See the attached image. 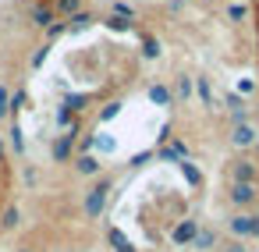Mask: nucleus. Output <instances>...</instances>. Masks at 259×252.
I'll return each mask as SVG.
<instances>
[{"label": "nucleus", "instance_id": "nucleus-1", "mask_svg": "<svg viewBox=\"0 0 259 252\" xmlns=\"http://www.w3.org/2000/svg\"><path fill=\"white\" fill-rule=\"evenodd\" d=\"M107 195H110V178H100V181L89 188V195H85V213H89V217H100L103 206H107Z\"/></svg>", "mask_w": 259, "mask_h": 252}, {"label": "nucleus", "instance_id": "nucleus-2", "mask_svg": "<svg viewBox=\"0 0 259 252\" xmlns=\"http://www.w3.org/2000/svg\"><path fill=\"white\" fill-rule=\"evenodd\" d=\"M255 128L252 124H245V121H238L234 128H231V146H238V149H248V146H255Z\"/></svg>", "mask_w": 259, "mask_h": 252}, {"label": "nucleus", "instance_id": "nucleus-3", "mask_svg": "<svg viewBox=\"0 0 259 252\" xmlns=\"http://www.w3.org/2000/svg\"><path fill=\"white\" fill-rule=\"evenodd\" d=\"M255 178H259V171H255L252 160H234V163H231V185H234V181L255 185Z\"/></svg>", "mask_w": 259, "mask_h": 252}, {"label": "nucleus", "instance_id": "nucleus-4", "mask_svg": "<svg viewBox=\"0 0 259 252\" xmlns=\"http://www.w3.org/2000/svg\"><path fill=\"white\" fill-rule=\"evenodd\" d=\"M75 135H78V132H68V135H61V139L54 142V149H50V153H54V160H57V163L71 160V153H75Z\"/></svg>", "mask_w": 259, "mask_h": 252}, {"label": "nucleus", "instance_id": "nucleus-5", "mask_svg": "<svg viewBox=\"0 0 259 252\" xmlns=\"http://www.w3.org/2000/svg\"><path fill=\"white\" fill-rule=\"evenodd\" d=\"M255 195H259L255 185H245V181H234V185H231V202H234V206H248Z\"/></svg>", "mask_w": 259, "mask_h": 252}, {"label": "nucleus", "instance_id": "nucleus-6", "mask_svg": "<svg viewBox=\"0 0 259 252\" xmlns=\"http://www.w3.org/2000/svg\"><path fill=\"white\" fill-rule=\"evenodd\" d=\"M195 234H199V224L195 220H181L174 227V245H188V241H195Z\"/></svg>", "mask_w": 259, "mask_h": 252}, {"label": "nucleus", "instance_id": "nucleus-7", "mask_svg": "<svg viewBox=\"0 0 259 252\" xmlns=\"http://www.w3.org/2000/svg\"><path fill=\"white\" fill-rule=\"evenodd\" d=\"M252 220H255L252 213H234V217H231V231H234L238 238H245V234H252Z\"/></svg>", "mask_w": 259, "mask_h": 252}, {"label": "nucleus", "instance_id": "nucleus-8", "mask_svg": "<svg viewBox=\"0 0 259 252\" xmlns=\"http://www.w3.org/2000/svg\"><path fill=\"white\" fill-rule=\"evenodd\" d=\"M32 25L50 29V25H54V8H47V4H32Z\"/></svg>", "mask_w": 259, "mask_h": 252}, {"label": "nucleus", "instance_id": "nucleus-9", "mask_svg": "<svg viewBox=\"0 0 259 252\" xmlns=\"http://www.w3.org/2000/svg\"><path fill=\"white\" fill-rule=\"evenodd\" d=\"M227 110L234 114V124L245 121V100H241V93H227Z\"/></svg>", "mask_w": 259, "mask_h": 252}, {"label": "nucleus", "instance_id": "nucleus-10", "mask_svg": "<svg viewBox=\"0 0 259 252\" xmlns=\"http://www.w3.org/2000/svg\"><path fill=\"white\" fill-rule=\"evenodd\" d=\"M85 103H89V93H68L61 107H68V110L75 114V110H85Z\"/></svg>", "mask_w": 259, "mask_h": 252}, {"label": "nucleus", "instance_id": "nucleus-11", "mask_svg": "<svg viewBox=\"0 0 259 252\" xmlns=\"http://www.w3.org/2000/svg\"><path fill=\"white\" fill-rule=\"evenodd\" d=\"M156 156H160V160H170V163H181V160H185V146H181V142H174V146H163Z\"/></svg>", "mask_w": 259, "mask_h": 252}, {"label": "nucleus", "instance_id": "nucleus-12", "mask_svg": "<svg viewBox=\"0 0 259 252\" xmlns=\"http://www.w3.org/2000/svg\"><path fill=\"white\" fill-rule=\"evenodd\" d=\"M75 167H78V174H100V160H96L93 153L78 156V160H75Z\"/></svg>", "mask_w": 259, "mask_h": 252}, {"label": "nucleus", "instance_id": "nucleus-13", "mask_svg": "<svg viewBox=\"0 0 259 252\" xmlns=\"http://www.w3.org/2000/svg\"><path fill=\"white\" fill-rule=\"evenodd\" d=\"M178 167H181V174H185V181H188V185H202V171H199L192 160H181Z\"/></svg>", "mask_w": 259, "mask_h": 252}, {"label": "nucleus", "instance_id": "nucleus-14", "mask_svg": "<svg viewBox=\"0 0 259 252\" xmlns=\"http://www.w3.org/2000/svg\"><path fill=\"white\" fill-rule=\"evenodd\" d=\"M142 57L146 61H156L160 57V39L156 36H142Z\"/></svg>", "mask_w": 259, "mask_h": 252}, {"label": "nucleus", "instance_id": "nucleus-15", "mask_svg": "<svg viewBox=\"0 0 259 252\" xmlns=\"http://www.w3.org/2000/svg\"><path fill=\"white\" fill-rule=\"evenodd\" d=\"M54 8H57L61 15H71V18H75L78 8H82V0H54Z\"/></svg>", "mask_w": 259, "mask_h": 252}, {"label": "nucleus", "instance_id": "nucleus-16", "mask_svg": "<svg viewBox=\"0 0 259 252\" xmlns=\"http://www.w3.org/2000/svg\"><path fill=\"white\" fill-rule=\"evenodd\" d=\"M149 100H153V103H160V107H167V103H170L167 86H149Z\"/></svg>", "mask_w": 259, "mask_h": 252}, {"label": "nucleus", "instance_id": "nucleus-17", "mask_svg": "<svg viewBox=\"0 0 259 252\" xmlns=\"http://www.w3.org/2000/svg\"><path fill=\"white\" fill-rule=\"evenodd\" d=\"M107 29H110V32H128L132 22H128V18H117V15H107Z\"/></svg>", "mask_w": 259, "mask_h": 252}, {"label": "nucleus", "instance_id": "nucleus-18", "mask_svg": "<svg viewBox=\"0 0 259 252\" xmlns=\"http://www.w3.org/2000/svg\"><path fill=\"white\" fill-rule=\"evenodd\" d=\"M195 93H199V100H202L206 107L213 103V89H209V78H199V82H195Z\"/></svg>", "mask_w": 259, "mask_h": 252}, {"label": "nucleus", "instance_id": "nucleus-19", "mask_svg": "<svg viewBox=\"0 0 259 252\" xmlns=\"http://www.w3.org/2000/svg\"><path fill=\"white\" fill-rule=\"evenodd\" d=\"M192 245H195V248H213V245H217V234H213V231H199Z\"/></svg>", "mask_w": 259, "mask_h": 252}, {"label": "nucleus", "instance_id": "nucleus-20", "mask_svg": "<svg viewBox=\"0 0 259 252\" xmlns=\"http://www.w3.org/2000/svg\"><path fill=\"white\" fill-rule=\"evenodd\" d=\"M93 22H96V18H93V15H85V11H78V15H75V18H71V22H68V29H89V25H93Z\"/></svg>", "mask_w": 259, "mask_h": 252}, {"label": "nucleus", "instance_id": "nucleus-21", "mask_svg": "<svg viewBox=\"0 0 259 252\" xmlns=\"http://www.w3.org/2000/svg\"><path fill=\"white\" fill-rule=\"evenodd\" d=\"M57 124H61V128H68V132H75V117H71V110H68V107H57Z\"/></svg>", "mask_w": 259, "mask_h": 252}, {"label": "nucleus", "instance_id": "nucleus-22", "mask_svg": "<svg viewBox=\"0 0 259 252\" xmlns=\"http://www.w3.org/2000/svg\"><path fill=\"white\" fill-rule=\"evenodd\" d=\"M121 114V100H114V103H107L103 110H100V121H114Z\"/></svg>", "mask_w": 259, "mask_h": 252}, {"label": "nucleus", "instance_id": "nucleus-23", "mask_svg": "<svg viewBox=\"0 0 259 252\" xmlns=\"http://www.w3.org/2000/svg\"><path fill=\"white\" fill-rule=\"evenodd\" d=\"M0 224H4L8 231H15V227H18V209H15V206H11V209H4V217H0Z\"/></svg>", "mask_w": 259, "mask_h": 252}, {"label": "nucleus", "instance_id": "nucleus-24", "mask_svg": "<svg viewBox=\"0 0 259 252\" xmlns=\"http://www.w3.org/2000/svg\"><path fill=\"white\" fill-rule=\"evenodd\" d=\"M245 15H248L245 4H231V8H227V18H231V22H245Z\"/></svg>", "mask_w": 259, "mask_h": 252}, {"label": "nucleus", "instance_id": "nucleus-25", "mask_svg": "<svg viewBox=\"0 0 259 252\" xmlns=\"http://www.w3.org/2000/svg\"><path fill=\"white\" fill-rule=\"evenodd\" d=\"M11 146H15L18 153L25 149V135H22V128H18V124H11Z\"/></svg>", "mask_w": 259, "mask_h": 252}, {"label": "nucleus", "instance_id": "nucleus-26", "mask_svg": "<svg viewBox=\"0 0 259 252\" xmlns=\"http://www.w3.org/2000/svg\"><path fill=\"white\" fill-rule=\"evenodd\" d=\"M64 32H68V22H54V25L47 29V36H50V39H61Z\"/></svg>", "mask_w": 259, "mask_h": 252}, {"label": "nucleus", "instance_id": "nucleus-27", "mask_svg": "<svg viewBox=\"0 0 259 252\" xmlns=\"http://www.w3.org/2000/svg\"><path fill=\"white\" fill-rule=\"evenodd\" d=\"M93 146H100V149H114V139L100 132V135H93Z\"/></svg>", "mask_w": 259, "mask_h": 252}, {"label": "nucleus", "instance_id": "nucleus-28", "mask_svg": "<svg viewBox=\"0 0 259 252\" xmlns=\"http://www.w3.org/2000/svg\"><path fill=\"white\" fill-rule=\"evenodd\" d=\"M25 103H29V96H25V93H22V89H18V93H15V96H11V110H22V107H25Z\"/></svg>", "mask_w": 259, "mask_h": 252}, {"label": "nucleus", "instance_id": "nucleus-29", "mask_svg": "<svg viewBox=\"0 0 259 252\" xmlns=\"http://www.w3.org/2000/svg\"><path fill=\"white\" fill-rule=\"evenodd\" d=\"M110 245H114V248H117V245H128V238H124L117 227H110Z\"/></svg>", "mask_w": 259, "mask_h": 252}, {"label": "nucleus", "instance_id": "nucleus-30", "mask_svg": "<svg viewBox=\"0 0 259 252\" xmlns=\"http://www.w3.org/2000/svg\"><path fill=\"white\" fill-rule=\"evenodd\" d=\"M0 107L11 110V89H8V86H0Z\"/></svg>", "mask_w": 259, "mask_h": 252}, {"label": "nucleus", "instance_id": "nucleus-31", "mask_svg": "<svg viewBox=\"0 0 259 252\" xmlns=\"http://www.w3.org/2000/svg\"><path fill=\"white\" fill-rule=\"evenodd\" d=\"M178 93L188 96V93H192V78H178Z\"/></svg>", "mask_w": 259, "mask_h": 252}, {"label": "nucleus", "instance_id": "nucleus-32", "mask_svg": "<svg viewBox=\"0 0 259 252\" xmlns=\"http://www.w3.org/2000/svg\"><path fill=\"white\" fill-rule=\"evenodd\" d=\"M153 160V153H139V156H132V167H142V163H149Z\"/></svg>", "mask_w": 259, "mask_h": 252}, {"label": "nucleus", "instance_id": "nucleus-33", "mask_svg": "<svg viewBox=\"0 0 259 252\" xmlns=\"http://www.w3.org/2000/svg\"><path fill=\"white\" fill-rule=\"evenodd\" d=\"M47 54H50V50H47V47H43V50H36V57H32V68H39V64H43V61H47Z\"/></svg>", "mask_w": 259, "mask_h": 252}, {"label": "nucleus", "instance_id": "nucleus-34", "mask_svg": "<svg viewBox=\"0 0 259 252\" xmlns=\"http://www.w3.org/2000/svg\"><path fill=\"white\" fill-rule=\"evenodd\" d=\"M227 252H245V245H241V241H234V245H231Z\"/></svg>", "mask_w": 259, "mask_h": 252}, {"label": "nucleus", "instance_id": "nucleus-35", "mask_svg": "<svg viewBox=\"0 0 259 252\" xmlns=\"http://www.w3.org/2000/svg\"><path fill=\"white\" fill-rule=\"evenodd\" d=\"M252 238H259V217L252 220Z\"/></svg>", "mask_w": 259, "mask_h": 252}, {"label": "nucleus", "instance_id": "nucleus-36", "mask_svg": "<svg viewBox=\"0 0 259 252\" xmlns=\"http://www.w3.org/2000/svg\"><path fill=\"white\" fill-rule=\"evenodd\" d=\"M114 252H135V248H132V245H117Z\"/></svg>", "mask_w": 259, "mask_h": 252}, {"label": "nucleus", "instance_id": "nucleus-37", "mask_svg": "<svg viewBox=\"0 0 259 252\" xmlns=\"http://www.w3.org/2000/svg\"><path fill=\"white\" fill-rule=\"evenodd\" d=\"M0 153H4V139H0Z\"/></svg>", "mask_w": 259, "mask_h": 252}, {"label": "nucleus", "instance_id": "nucleus-38", "mask_svg": "<svg viewBox=\"0 0 259 252\" xmlns=\"http://www.w3.org/2000/svg\"><path fill=\"white\" fill-rule=\"evenodd\" d=\"M4 114H8V110H4V107H0V117H4Z\"/></svg>", "mask_w": 259, "mask_h": 252}, {"label": "nucleus", "instance_id": "nucleus-39", "mask_svg": "<svg viewBox=\"0 0 259 252\" xmlns=\"http://www.w3.org/2000/svg\"><path fill=\"white\" fill-rule=\"evenodd\" d=\"M0 163H4V153H0Z\"/></svg>", "mask_w": 259, "mask_h": 252}, {"label": "nucleus", "instance_id": "nucleus-40", "mask_svg": "<svg viewBox=\"0 0 259 252\" xmlns=\"http://www.w3.org/2000/svg\"><path fill=\"white\" fill-rule=\"evenodd\" d=\"M22 252H29V248H22Z\"/></svg>", "mask_w": 259, "mask_h": 252}, {"label": "nucleus", "instance_id": "nucleus-41", "mask_svg": "<svg viewBox=\"0 0 259 252\" xmlns=\"http://www.w3.org/2000/svg\"><path fill=\"white\" fill-rule=\"evenodd\" d=\"M255 188H259V185H255Z\"/></svg>", "mask_w": 259, "mask_h": 252}]
</instances>
